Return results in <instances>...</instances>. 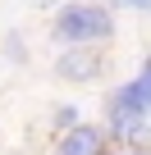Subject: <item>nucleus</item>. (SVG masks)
<instances>
[{
  "mask_svg": "<svg viewBox=\"0 0 151 155\" xmlns=\"http://www.w3.org/2000/svg\"><path fill=\"white\" fill-rule=\"evenodd\" d=\"M73 119H78V110H73V105H64V110L55 114V128H64V132H69V128H73Z\"/></svg>",
  "mask_w": 151,
  "mask_h": 155,
  "instance_id": "obj_5",
  "label": "nucleus"
},
{
  "mask_svg": "<svg viewBox=\"0 0 151 155\" xmlns=\"http://www.w3.org/2000/svg\"><path fill=\"white\" fill-rule=\"evenodd\" d=\"M110 123H115V132H142V114L124 110L115 96H110Z\"/></svg>",
  "mask_w": 151,
  "mask_h": 155,
  "instance_id": "obj_4",
  "label": "nucleus"
},
{
  "mask_svg": "<svg viewBox=\"0 0 151 155\" xmlns=\"http://www.w3.org/2000/svg\"><path fill=\"white\" fill-rule=\"evenodd\" d=\"M128 9H151V0H124Z\"/></svg>",
  "mask_w": 151,
  "mask_h": 155,
  "instance_id": "obj_7",
  "label": "nucleus"
},
{
  "mask_svg": "<svg viewBox=\"0 0 151 155\" xmlns=\"http://www.w3.org/2000/svg\"><path fill=\"white\" fill-rule=\"evenodd\" d=\"M55 73L69 78V82H92L101 73V59L92 55V46H69L60 59H55Z\"/></svg>",
  "mask_w": 151,
  "mask_h": 155,
  "instance_id": "obj_2",
  "label": "nucleus"
},
{
  "mask_svg": "<svg viewBox=\"0 0 151 155\" xmlns=\"http://www.w3.org/2000/svg\"><path fill=\"white\" fill-rule=\"evenodd\" d=\"M60 155H101V128L73 123V128L60 137Z\"/></svg>",
  "mask_w": 151,
  "mask_h": 155,
  "instance_id": "obj_3",
  "label": "nucleus"
},
{
  "mask_svg": "<svg viewBox=\"0 0 151 155\" xmlns=\"http://www.w3.org/2000/svg\"><path fill=\"white\" fill-rule=\"evenodd\" d=\"M128 155H146V150H128Z\"/></svg>",
  "mask_w": 151,
  "mask_h": 155,
  "instance_id": "obj_8",
  "label": "nucleus"
},
{
  "mask_svg": "<svg viewBox=\"0 0 151 155\" xmlns=\"http://www.w3.org/2000/svg\"><path fill=\"white\" fill-rule=\"evenodd\" d=\"M110 32H115L110 9L87 5V0H69V5L55 14V37L69 41V46H92V41H105Z\"/></svg>",
  "mask_w": 151,
  "mask_h": 155,
  "instance_id": "obj_1",
  "label": "nucleus"
},
{
  "mask_svg": "<svg viewBox=\"0 0 151 155\" xmlns=\"http://www.w3.org/2000/svg\"><path fill=\"white\" fill-rule=\"evenodd\" d=\"M137 82H142V87H146V96H151V59L142 64V78H137Z\"/></svg>",
  "mask_w": 151,
  "mask_h": 155,
  "instance_id": "obj_6",
  "label": "nucleus"
}]
</instances>
